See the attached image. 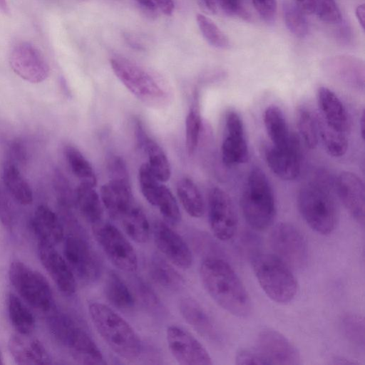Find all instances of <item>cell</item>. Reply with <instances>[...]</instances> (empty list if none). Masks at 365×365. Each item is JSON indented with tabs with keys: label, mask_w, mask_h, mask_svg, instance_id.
<instances>
[{
	"label": "cell",
	"mask_w": 365,
	"mask_h": 365,
	"mask_svg": "<svg viewBox=\"0 0 365 365\" xmlns=\"http://www.w3.org/2000/svg\"><path fill=\"white\" fill-rule=\"evenodd\" d=\"M266 364H300V355L296 347L279 332L265 329L257 339L256 350Z\"/></svg>",
	"instance_id": "cell-15"
},
{
	"label": "cell",
	"mask_w": 365,
	"mask_h": 365,
	"mask_svg": "<svg viewBox=\"0 0 365 365\" xmlns=\"http://www.w3.org/2000/svg\"><path fill=\"white\" fill-rule=\"evenodd\" d=\"M283 17L288 30L297 38H303L309 31L304 14L293 2L286 1L283 4Z\"/></svg>",
	"instance_id": "cell-39"
},
{
	"label": "cell",
	"mask_w": 365,
	"mask_h": 365,
	"mask_svg": "<svg viewBox=\"0 0 365 365\" xmlns=\"http://www.w3.org/2000/svg\"><path fill=\"white\" fill-rule=\"evenodd\" d=\"M236 364L240 365L247 364H266L262 356L255 350H240L236 355Z\"/></svg>",
	"instance_id": "cell-50"
},
{
	"label": "cell",
	"mask_w": 365,
	"mask_h": 365,
	"mask_svg": "<svg viewBox=\"0 0 365 365\" xmlns=\"http://www.w3.org/2000/svg\"><path fill=\"white\" fill-rule=\"evenodd\" d=\"M53 336L82 364L103 365L106 362L93 339L70 317L56 313L48 318Z\"/></svg>",
	"instance_id": "cell-5"
},
{
	"label": "cell",
	"mask_w": 365,
	"mask_h": 365,
	"mask_svg": "<svg viewBox=\"0 0 365 365\" xmlns=\"http://www.w3.org/2000/svg\"><path fill=\"white\" fill-rule=\"evenodd\" d=\"M154 240L158 250L175 265L182 269L192 266V252L185 241L166 223L157 221L153 227Z\"/></svg>",
	"instance_id": "cell-17"
},
{
	"label": "cell",
	"mask_w": 365,
	"mask_h": 365,
	"mask_svg": "<svg viewBox=\"0 0 365 365\" xmlns=\"http://www.w3.org/2000/svg\"><path fill=\"white\" fill-rule=\"evenodd\" d=\"M10 354L17 364L41 365L51 363V357L43 345L30 334L17 333L8 342Z\"/></svg>",
	"instance_id": "cell-21"
},
{
	"label": "cell",
	"mask_w": 365,
	"mask_h": 365,
	"mask_svg": "<svg viewBox=\"0 0 365 365\" xmlns=\"http://www.w3.org/2000/svg\"><path fill=\"white\" fill-rule=\"evenodd\" d=\"M241 207L247 223L257 230L267 229L275 217L273 190L265 173L259 168H253L248 175Z\"/></svg>",
	"instance_id": "cell-3"
},
{
	"label": "cell",
	"mask_w": 365,
	"mask_h": 365,
	"mask_svg": "<svg viewBox=\"0 0 365 365\" xmlns=\"http://www.w3.org/2000/svg\"><path fill=\"white\" fill-rule=\"evenodd\" d=\"M125 233L135 242L145 243L150 237V225L144 212L133 205L120 219Z\"/></svg>",
	"instance_id": "cell-32"
},
{
	"label": "cell",
	"mask_w": 365,
	"mask_h": 365,
	"mask_svg": "<svg viewBox=\"0 0 365 365\" xmlns=\"http://www.w3.org/2000/svg\"><path fill=\"white\" fill-rule=\"evenodd\" d=\"M299 210L309 227L322 235L336 227L338 212L335 201L322 185L309 182L302 186L297 197Z\"/></svg>",
	"instance_id": "cell-6"
},
{
	"label": "cell",
	"mask_w": 365,
	"mask_h": 365,
	"mask_svg": "<svg viewBox=\"0 0 365 365\" xmlns=\"http://www.w3.org/2000/svg\"><path fill=\"white\" fill-rule=\"evenodd\" d=\"M88 311L98 333L113 352L127 360H134L140 356V339L123 318L99 302L91 303Z\"/></svg>",
	"instance_id": "cell-2"
},
{
	"label": "cell",
	"mask_w": 365,
	"mask_h": 365,
	"mask_svg": "<svg viewBox=\"0 0 365 365\" xmlns=\"http://www.w3.org/2000/svg\"><path fill=\"white\" fill-rule=\"evenodd\" d=\"M9 63L16 75L32 83H41L49 75V66L43 55L29 42H21L14 47Z\"/></svg>",
	"instance_id": "cell-13"
},
{
	"label": "cell",
	"mask_w": 365,
	"mask_h": 365,
	"mask_svg": "<svg viewBox=\"0 0 365 365\" xmlns=\"http://www.w3.org/2000/svg\"><path fill=\"white\" fill-rule=\"evenodd\" d=\"M252 2L265 22L270 24L275 21L277 12V0H252Z\"/></svg>",
	"instance_id": "cell-49"
},
{
	"label": "cell",
	"mask_w": 365,
	"mask_h": 365,
	"mask_svg": "<svg viewBox=\"0 0 365 365\" xmlns=\"http://www.w3.org/2000/svg\"><path fill=\"white\" fill-rule=\"evenodd\" d=\"M297 125L305 145L309 149H314L319 138L317 115L302 107L297 110Z\"/></svg>",
	"instance_id": "cell-38"
},
{
	"label": "cell",
	"mask_w": 365,
	"mask_h": 365,
	"mask_svg": "<svg viewBox=\"0 0 365 365\" xmlns=\"http://www.w3.org/2000/svg\"><path fill=\"white\" fill-rule=\"evenodd\" d=\"M157 5L158 9L165 16H172L175 5L173 0H153Z\"/></svg>",
	"instance_id": "cell-53"
},
{
	"label": "cell",
	"mask_w": 365,
	"mask_h": 365,
	"mask_svg": "<svg viewBox=\"0 0 365 365\" xmlns=\"http://www.w3.org/2000/svg\"><path fill=\"white\" fill-rule=\"evenodd\" d=\"M263 120L273 146L281 148L289 145L294 135L289 131L284 113L278 106H267Z\"/></svg>",
	"instance_id": "cell-27"
},
{
	"label": "cell",
	"mask_w": 365,
	"mask_h": 365,
	"mask_svg": "<svg viewBox=\"0 0 365 365\" xmlns=\"http://www.w3.org/2000/svg\"><path fill=\"white\" fill-rule=\"evenodd\" d=\"M3 364V361H2V357H1V355L0 354V364Z\"/></svg>",
	"instance_id": "cell-58"
},
{
	"label": "cell",
	"mask_w": 365,
	"mask_h": 365,
	"mask_svg": "<svg viewBox=\"0 0 365 365\" xmlns=\"http://www.w3.org/2000/svg\"><path fill=\"white\" fill-rule=\"evenodd\" d=\"M95 186L81 182L76 190V202L84 218L95 225L102 222L103 208Z\"/></svg>",
	"instance_id": "cell-30"
},
{
	"label": "cell",
	"mask_w": 365,
	"mask_h": 365,
	"mask_svg": "<svg viewBox=\"0 0 365 365\" xmlns=\"http://www.w3.org/2000/svg\"><path fill=\"white\" fill-rule=\"evenodd\" d=\"M153 205L158 208L168 224L175 225L180 221L181 215L177 201L165 185H161Z\"/></svg>",
	"instance_id": "cell-40"
},
{
	"label": "cell",
	"mask_w": 365,
	"mask_h": 365,
	"mask_svg": "<svg viewBox=\"0 0 365 365\" xmlns=\"http://www.w3.org/2000/svg\"><path fill=\"white\" fill-rule=\"evenodd\" d=\"M8 274L15 290L31 306L41 311L51 309L53 304L52 289L40 272L15 259L9 265Z\"/></svg>",
	"instance_id": "cell-8"
},
{
	"label": "cell",
	"mask_w": 365,
	"mask_h": 365,
	"mask_svg": "<svg viewBox=\"0 0 365 365\" xmlns=\"http://www.w3.org/2000/svg\"><path fill=\"white\" fill-rule=\"evenodd\" d=\"M148 270L153 280L166 289L178 291L185 285L182 275L158 255L150 257Z\"/></svg>",
	"instance_id": "cell-28"
},
{
	"label": "cell",
	"mask_w": 365,
	"mask_h": 365,
	"mask_svg": "<svg viewBox=\"0 0 365 365\" xmlns=\"http://www.w3.org/2000/svg\"><path fill=\"white\" fill-rule=\"evenodd\" d=\"M360 132L361 135L362 140L364 139V112L363 111L361 113V119H360Z\"/></svg>",
	"instance_id": "cell-57"
},
{
	"label": "cell",
	"mask_w": 365,
	"mask_h": 365,
	"mask_svg": "<svg viewBox=\"0 0 365 365\" xmlns=\"http://www.w3.org/2000/svg\"><path fill=\"white\" fill-rule=\"evenodd\" d=\"M202 283L212 299L238 317L251 312V302L242 282L232 267L222 259H205L200 268Z\"/></svg>",
	"instance_id": "cell-1"
},
{
	"label": "cell",
	"mask_w": 365,
	"mask_h": 365,
	"mask_svg": "<svg viewBox=\"0 0 365 365\" xmlns=\"http://www.w3.org/2000/svg\"><path fill=\"white\" fill-rule=\"evenodd\" d=\"M64 152L66 160L73 173L81 180V182L96 186L97 181L95 172L83 154L72 145H67Z\"/></svg>",
	"instance_id": "cell-37"
},
{
	"label": "cell",
	"mask_w": 365,
	"mask_h": 365,
	"mask_svg": "<svg viewBox=\"0 0 365 365\" xmlns=\"http://www.w3.org/2000/svg\"><path fill=\"white\" fill-rule=\"evenodd\" d=\"M202 125L201 116L197 105L193 106L186 118V147L190 155H192L198 145Z\"/></svg>",
	"instance_id": "cell-44"
},
{
	"label": "cell",
	"mask_w": 365,
	"mask_h": 365,
	"mask_svg": "<svg viewBox=\"0 0 365 365\" xmlns=\"http://www.w3.org/2000/svg\"><path fill=\"white\" fill-rule=\"evenodd\" d=\"M345 336L355 346L364 349V320L359 315L347 314L341 320Z\"/></svg>",
	"instance_id": "cell-43"
},
{
	"label": "cell",
	"mask_w": 365,
	"mask_h": 365,
	"mask_svg": "<svg viewBox=\"0 0 365 365\" xmlns=\"http://www.w3.org/2000/svg\"><path fill=\"white\" fill-rule=\"evenodd\" d=\"M179 309L185 321L202 336L215 344H222L220 330L197 301L190 297L182 299Z\"/></svg>",
	"instance_id": "cell-22"
},
{
	"label": "cell",
	"mask_w": 365,
	"mask_h": 365,
	"mask_svg": "<svg viewBox=\"0 0 365 365\" xmlns=\"http://www.w3.org/2000/svg\"><path fill=\"white\" fill-rule=\"evenodd\" d=\"M167 343L175 360L182 365H210L212 359L204 346L188 331L178 326L166 331Z\"/></svg>",
	"instance_id": "cell-14"
},
{
	"label": "cell",
	"mask_w": 365,
	"mask_h": 365,
	"mask_svg": "<svg viewBox=\"0 0 365 365\" xmlns=\"http://www.w3.org/2000/svg\"><path fill=\"white\" fill-rule=\"evenodd\" d=\"M0 12L4 15L10 14V8L7 0H0Z\"/></svg>",
	"instance_id": "cell-56"
},
{
	"label": "cell",
	"mask_w": 365,
	"mask_h": 365,
	"mask_svg": "<svg viewBox=\"0 0 365 365\" xmlns=\"http://www.w3.org/2000/svg\"><path fill=\"white\" fill-rule=\"evenodd\" d=\"M296 4L304 14L314 13V0H295Z\"/></svg>",
	"instance_id": "cell-54"
},
{
	"label": "cell",
	"mask_w": 365,
	"mask_h": 365,
	"mask_svg": "<svg viewBox=\"0 0 365 365\" xmlns=\"http://www.w3.org/2000/svg\"><path fill=\"white\" fill-rule=\"evenodd\" d=\"M319 116L331 128L343 133L349 128V116L338 96L327 87H320L317 92Z\"/></svg>",
	"instance_id": "cell-24"
},
{
	"label": "cell",
	"mask_w": 365,
	"mask_h": 365,
	"mask_svg": "<svg viewBox=\"0 0 365 365\" xmlns=\"http://www.w3.org/2000/svg\"><path fill=\"white\" fill-rule=\"evenodd\" d=\"M319 137L327 152L333 157H341L347 151L348 140L346 133H341L326 124L318 115Z\"/></svg>",
	"instance_id": "cell-36"
},
{
	"label": "cell",
	"mask_w": 365,
	"mask_h": 365,
	"mask_svg": "<svg viewBox=\"0 0 365 365\" xmlns=\"http://www.w3.org/2000/svg\"><path fill=\"white\" fill-rule=\"evenodd\" d=\"M325 66L335 77L346 83L360 86L364 84V66L359 58L349 56H338L329 58Z\"/></svg>",
	"instance_id": "cell-26"
},
{
	"label": "cell",
	"mask_w": 365,
	"mask_h": 365,
	"mask_svg": "<svg viewBox=\"0 0 365 365\" xmlns=\"http://www.w3.org/2000/svg\"><path fill=\"white\" fill-rule=\"evenodd\" d=\"M264 158L270 170L281 179L293 180L298 178L301 169V150L299 141L295 135L287 146L267 147Z\"/></svg>",
	"instance_id": "cell-19"
},
{
	"label": "cell",
	"mask_w": 365,
	"mask_h": 365,
	"mask_svg": "<svg viewBox=\"0 0 365 365\" xmlns=\"http://www.w3.org/2000/svg\"><path fill=\"white\" fill-rule=\"evenodd\" d=\"M336 188L346 209L359 223L364 225L365 193L362 180L356 174L344 171L336 179Z\"/></svg>",
	"instance_id": "cell-20"
},
{
	"label": "cell",
	"mask_w": 365,
	"mask_h": 365,
	"mask_svg": "<svg viewBox=\"0 0 365 365\" xmlns=\"http://www.w3.org/2000/svg\"><path fill=\"white\" fill-rule=\"evenodd\" d=\"M141 146L148 157V165L160 182H166L170 177V166L166 155L160 145L147 136Z\"/></svg>",
	"instance_id": "cell-35"
},
{
	"label": "cell",
	"mask_w": 365,
	"mask_h": 365,
	"mask_svg": "<svg viewBox=\"0 0 365 365\" xmlns=\"http://www.w3.org/2000/svg\"><path fill=\"white\" fill-rule=\"evenodd\" d=\"M2 176L4 185L16 201L22 205L32 202V190L16 165L7 163L4 168Z\"/></svg>",
	"instance_id": "cell-33"
},
{
	"label": "cell",
	"mask_w": 365,
	"mask_h": 365,
	"mask_svg": "<svg viewBox=\"0 0 365 365\" xmlns=\"http://www.w3.org/2000/svg\"><path fill=\"white\" fill-rule=\"evenodd\" d=\"M15 215L9 192L4 183H0V222L7 228H11L14 224Z\"/></svg>",
	"instance_id": "cell-47"
},
{
	"label": "cell",
	"mask_w": 365,
	"mask_h": 365,
	"mask_svg": "<svg viewBox=\"0 0 365 365\" xmlns=\"http://www.w3.org/2000/svg\"><path fill=\"white\" fill-rule=\"evenodd\" d=\"M196 21L201 34L209 44L220 49L230 47L229 38L212 19L202 14H197Z\"/></svg>",
	"instance_id": "cell-41"
},
{
	"label": "cell",
	"mask_w": 365,
	"mask_h": 365,
	"mask_svg": "<svg viewBox=\"0 0 365 365\" xmlns=\"http://www.w3.org/2000/svg\"><path fill=\"white\" fill-rule=\"evenodd\" d=\"M93 235L112 264L125 272H135L138 257L135 249L125 235L114 225L100 222L93 226Z\"/></svg>",
	"instance_id": "cell-9"
},
{
	"label": "cell",
	"mask_w": 365,
	"mask_h": 365,
	"mask_svg": "<svg viewBox=\"0 0 365 365\" xmlns=\"http://www.w3.org/2000/svg\"><path fill=\"white\" fill-rule=\"evenodd\" d=\"M9 163L15 165L16 163H22L26 158V150L24 145L21 141H14L9 148Z\"/></svg>",
	"instance_id": "cell-51"
},
{
	"label": "cell",
	"mask_w": 365,
	"mask_h": 365,
	"mask_svg": "<svg viewBox=\"0 0 365 365\" xmlns=\"http://www.w3.org/2000/svg\"><path fill=\"white\" fill-rule=\"evenodd\" d=\"M252 265L255 276L266 294L273 301L286 304L297 291V282L289 267L276 255L255 254Z\"/></svg>",
	"instance_id": "cell-4"
},
{
	"label": "cell",
	"mask_w": 365,
	"mask_h": 365,
	"mask_svg": "<svg viewBox=\"0 0 365 365\" xmlns=\"http://www.w3.org/2000/svg\"><path fill=\"white\" fill-rule=\"evenodd\" d=\"M38 253L40 261L58 287L65 295L71 296L76 290V281L73 272L55 246L38 242Z\"/></svg>",
	"instance_id": "cell-16"
},
{
	"label": "cell",
	"mask_w": 365,
	"mask_h": 365,
	"mask_svg": "<svg viewBox=\"0 0 365 365\" xmlns=\"http://www.w3.org/2000/svg\"><path fill=\"white\" fill-rule=\"evenodd\" d=\"M101 200L113 219L119 220L133 205L129 179L110 178L101 191Z\"/></svg>",
	"instance_id": "cell-23"
},
{
	"label": "cell",
	"mask_w": 365,
	"mask_h": 365,
	"mask_svg": "<svg viewBox=\"0 0 365 365\" xmlns=\"http://www.w3.org/2000/svg\"><path fill=\"white\" fill-rule=\"evenodd\" d=\"M64 256L74 274L86 283L96 281L102 272V262L83 237L71 235L64 242Z\"/></svg>",
	"instance_id": "cell-10"
},
{
	"label": "cell",
	"mask_w": 365,
	"mask_h": 365,
	"mask_svg": "<svg viewBox=\"0 0 365 365\" xmlns=\"http://www.w3.org/2000/svg\"><path fill=\"white\" fill-rule=\"evenodd\" d=\"M208 217L214 235L227 241L235 235L238 219L230 196L222 189L213 187L208 195Z\"/></svg>",
	"instance_id": "cell-12"
},
{
	"label": "cell",
	"mask_w": 365,
	"mask_h": 365,
	"mask_svg": "<svg viewBox=\"0 0 365 365\" xmlns=\"http://www.w3.org/2000/svg\"><path fill=\"white\" fill-rule=\"evenodd\" d=\"M138 179L144 197L153 205L162 184L154 176L147 163L140 166L138 172Z\"/></svg>",
	"instance_id": "cell-45"
},
{
	"label": "cell",
	"mask_w": 365,
	"mask_h": 365,
	"mask_svg": "<svg viewBox=\"0 0 365 365\" xmlns=\"http://www.w3.org/2000/svg\"><path fill=\"white\" fill-rule=\"evenodd\" d=\"M177 194L187 214L192 217H200L205 212L202 195L195 182L190 178H183L177 184Z\"/></svg>",
	"instance_id": "cell-34"
},
{
	"label": "cell",
	"mask_w": 365,
	"mask_h": 365,
	"mask_svg": "<svg viewBox=\"0 0 365 365\" xmlns=\"http://www.w3.org/2000/svg\"><path fill=\"white\" fill-rule=\"evenodd\" d=\"M314 13L327 24H336L342 21L341 11L334 0H314Z\"/></svg>",
	"instance_id": "cell-46"
},
{
	"label": "cell",
	"mask_w": 365,
	"mask_h": 365,
	"mask_svg": "<svg viewBox=\"0 0 365 365\" xmlns=\"http://www.w3.org/2000/svg\"><path fill=\"white\" fill-rule=\"evenodd\" d=\"M134 284L137 296L148 311L158 317H163L166 314V309L162 302L148 283L136 277Z\"/></svg>",
	"instance_id": "cell-42"
},
{
	"label": "cell",
	"mask_w": 365,
	"mask_h": 365,
	"mask_svg": "<svg viewBox=\"0 0 365 365\" xmlns=\"http://www.w3.org/2000/svg\"><path fill=\"white\" fill-rule=\"evenodd\" d=\"M223 12L229 16H237L245 21L250 20V15L241 0H217Z\"/></svg>",
	"instance_id": "cell-48"
},
{
	"label": "cell",
	"mask_w": 365,
	"mask_h": 365,
	"mask_svg": "<svg viewBox=\"0 0 365 365\" xmlns=\"http://www.w3.org/2000/svg\"><path fill=\"white\" fill-rule=\"evenodd\" d=\"M110 63L117 78L139 100L152 106L166 102L167 88L144 68L123 57H113Z\"/></svg>",
	"instance_id": "cell-7"
},
{
	"label": "cell",
	"mask_w": 365,
	"mask_h": 365,
	"mask_svg": "<svg viewBox=\"0 0 365 365\" xmlns=\"http://www.w3.org/2000/svg\"><path fill=\"white\" fill-rule=\"evenodd\" d=\"M104 292L109 302L121 311L128 312L135 307V298L132 292L114 271H110L106 277Z\"/></svg>",
	"instance_id": "cell-29"
},
{
	"label": "cell",
	"mask_w": 365,
	"mask_h": 365,
	"mask_svg": "<svg viewBox=\"0 0 365 365\" xmlns=\"http://www.w3.org/2000/svg\"><path fill=\"white\" fill-rule=\"evenodd\" d=\"M270 244L276 255L289 267L302 269L307 262V247L301 232L292 225L277 224L270 235Z\"/></svg>",
	"instance_id": "cell-11"
},
{
	"label": "cell",
	"mask_w": 365,
	"mask_h": 365,
	"mask_svg": "<svg viewBox=\"0 0 365 365\" xmlns=\"http://www.w3.org/2000/svg\"><path fill=\"white\" fill-rule=\"evenodd\" d=\"M225 137L222 143L223 163L227 166L244 163L249 157L242 120L235 110H230L225 118Z\"/></svg>",
	"instance_id": "cell-18"
},
{
	"label": "cell",
	"mask_w": 365,
	"mask_h": 365,
	"mask_svg": "<svg viewBox=\"0 0 365 365\" xmlns=\"http://www.w3.org/2000/svg\"><path fill=\"white\" fill-rule=\"evenodd\" d=\"M140 9L150 18H156L158 15V8L153 0H135Z\"/></svg>",
	"instance_id": "cell-52"
},
{
	"label": "cell",
	"mask_w": 365,
	"mask_h": 365,
	"mask_svg": "<svg viewBox=\"0 0 365 365\" xmlns=\"http://www.w3.org/2000/svg\"><path fill=\"white\" fill-rule=\"evenodd\" d=\"M6 305L9 319L17 333L31 334L35 328V318L26 304L11 292L7 296Z\"/></svg>",
	"instance_id": "cell-31"
},
{
	"label": "cell",
	"mask_w": 365,
	"mask_h": 365,
	"mask_svg": "<svg viewBox=\"0 0 365 365\" xmlns=\"http://www.w3.org/2000/svg\"><path fill=\"white\" fill-rule=\"evenodd\" d=\"M32 226L38 242L55 246L63 239V225L57 215L47 206L41 205L36 209Z\"/></svg>",
	"instance_id": "cell-25"
},
{
	"label": "cell",
	"mask_w": 365,
	"mask_h": 365,
	"mask_svg": "<svg viewBox=\"0 0 365 365\" xmlns=\"http://www.w3.org/2000/svg\"><path fill=\"white\" fill-rule=\"evenodd\" d=\"M355 14L358 22L361 25L362 29H364V21H365V5L364 4L357 6L355 10Z\"/></svg>",
	"instance_id": "cell-55"
}]
</instances>
